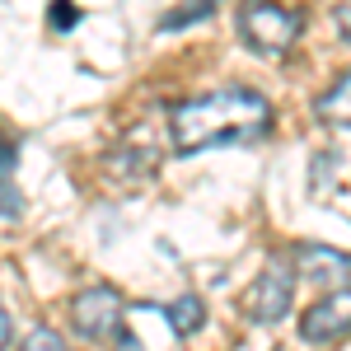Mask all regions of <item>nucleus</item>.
<instances>
[{"instance_id": "obj_3", "label": "nucleus", "mask_w": 351, "mask_h": 351, "mask_svg": "<svg viewBox=\"0 0 351 351\" xmlns=\"http://www.w3.org/2000/svg\"><path fill=\"white\" fill-rule=\"evenodd\" d=\"M291 300H295V263L291 258H267L263 271L253 276V286L243 291V314L248 324H281L291 314Z\"/></svg>"}, {"instance_id": "obj_5", "label": "nucleus", "mask_w": 351, "mask_h": 351, "mask_svg": "<svg viewBox=\"0 0 351 351\" xmlns=\"http://www.w3.org/2000/svg\"><path fill=\"white\" fill-rule=\"evenodd\" d=\"M300 337H304V347H332L351 337V286H337L324 300H314L300 314Z\"/></svg>"}, {"instance_id": "obj_6", "label": "nucleus", "mask_w": 351, "mask_h": 351, "mask_svg": "<svg viewBox=\"0 0 351 351\" xmlns=\"http://www.w3.org/2000/svg\"><path fill=\"white\" fill-rule=\"evenodd\" d=\"M295 276H309L314 286H347L351 281V253L319 248V243H300L295 248Z\"/></svg>"}, {"instance_id": "obj_8", "label": "nucleus", "mask_w": 351, "mask_h": 351, "mask_svg": "<svg viewBox=\"0 0 351 351\" xmlns=\"http://www.w3.org/2000/svg\"><path fill=\"white\" fill-rule=\"evenodd\" d=\"M14 169H19V150L10 136H0V220H14L19 216V188H14Z\"/></svg>"}, {"instance_id": "obj_4", "label": "nucleus", "mask_w": 351, "mask_h": 351, "mask_svg": "<svg viewBox=\"0 0 351 351\" xmlns=\"http://www.w3.org/2000/svg\"><path fill=\"white\" fill-rule=\"evenodd\" d=\"M122 319H127V300L112 286H84L80 295L71 300V328L84 342H112Z\"/></svg>"}, {"instance_id": "obj_14", "label": "nucleus", "mask_w": 351, "mask_h": 351, "mask_svg": "<svg viewBox=\"0 0 351 351\" xmlns=\"http://www.w3.org/2000/svg\"><path fill=\"white\" fill-rule=\"evenodd\" d=\"M337 28H342V43L351 47V5H342V10H337Z\"/></svg>"}, {"instance_id": "obj_12", "label": "nucleus", "mask_w": 351, "mask_h": 351, "mask_svg": "<svg viewBox=\"0 0 351 351\" xmlns=\"http://www.w3.org/2000/svg\"><path fill=\"white\" fill-rule=\"evenodd\" d=\"M112 351H145V347H141V337H132L127 328H117V337H112Z\"/></svg>"}, {"instance_id": "obj_2", "label": "nucleus", "mask_w": 351, "mask_h": 351, "mask_svg": "<svg viewBox=\"0 0 351 351\" xmlns=\"http://www.w3.org/2000/svg\"><path fill=\"white\" fill-rule=\"evenodd\" d=\"M300 28H304V14L291 5H276V0H243L239 5V38L258 56H286L295 47Z\"/></svg>"}, {"instance_id": "obj_10", "label": "nucleus", "mask_w": 351, "mask_h": 351, "mask_svg": "<svg viewBox=\"0 0 351 351\" xmlns=\"http://www.w3.org/2000/svg\"><path fill=\"white\" fill-rule=\"evenodd\" d=\"M24 351H71V347L61 342V332H52L47 324H38V328L24 337Z\"/></svg>"}, {"instance_id": "obj_13", "label": "nucleus", "mask_w": 351, "mask_h": 351, "mask_svg": "<svg viewBox=\"0 0 351 351\" xmlns=\"http://www.w3.org/2000/svg\"><path fill=\"white\" fill-rule=\"evenodd\" d=\"M10 342H14V324H10V314L0 304V351H10Z\"/></svg>"}, {"instance_id": "obj_7", "label": "nucleus", "mask_w": 351, "mask_h": 351, "mask_svg": "<svg viewBox=\"0 0 351 351\" xmlns=\"http://www.w3.org/2000/svg\"><path fill=\"white\" fill-rule=\"evenodd\" d=\"M314 117L324 122V127H337V132H351V71L342 80L332 84L328 94H319V104H314Z\"/></svg>"}, {"instance_id": "obj_9", "label": "nucleus", "mask_w": 351, "mask_h": 351, "mask_svg": "<svg viewBox=\"0 0 351 351\" xmlns=\"http://www.w3.org/2000/svg\"><path fill=\"white\" fill-rule=\"evenodd\" d=\"M164 319L173 324V332H178V337H192L197 328L206 324V304H202L197 295H178L173 304H164Z\"/></svg>"}, {"instance_id": "obj_11", "label": "nucleus", "mask_w": 351, "mask_h": 351, "mask_svg": "<svg viewBox=\"0 0 351 351\" xmlns=\"http://www.w3.org/2000/svg\"><path fill=\"white\" fill-rule=\"evenodd\" d=\"M216 5H220V0H197V5L178 10V14H164L160 28H183V24H192V19H202V14H216Z\"/></svg>"}, {"instance_id": "obj_1", "label": "nucleus", "mask_w": 351, "mask_h": 351, "mask_svg": "<svg viewBox=\"0 0 351 351\" xmlns=\"http://www.w3.org/2000/svg\"><path fill=\"white\" fill-rule=\"evenodd\" d=\"M271 132V104L258 89H211L183 99L169 112V145L173 155H202L220 145H253Z\"/></svg>"}]
</instances>
